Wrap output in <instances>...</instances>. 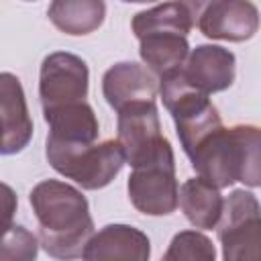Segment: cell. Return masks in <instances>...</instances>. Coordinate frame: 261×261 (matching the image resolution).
Listing matches in <instances>:
<instances>
[{"instance_id": "5b68a950", "label": "cell", "mask_w": 261, "mask_h": 261, "mask_svg": "<svg viewBox=\"0 0 261 261\" xmlns=\"http://www.w3.org/2000/svg\"><path fill=\"white\" fill-rule=\"evenodd\" d=\"M49 165L84 190L106 188L122 169L124 155L118 141L108 139L88 145H55L45 143Z\"/></svg>"}, {"instance_id": "6da1fadb", "label": "cell", "mask_w": 261, "mask_h": 261, "mask_svg": "<svg viewBox=\"0 0 261 261\" xmlns=\"http://www.w3.org/2000/svg\"><path fill=\"white\" fill-rule=\"evenodd\" d=\"M29 202L39 222V245L55 259L82 257L94 234L86 196L61 179H45L31 190Z\"/></svg>"}, {"instance_id": "4fadbf2b", "label": "cell", "mask_w": 261, "mask_h": 261, "mask_svg": "<svg viewBox=\"0 0 261 261\" xmlns=\"http://www.w3.org/2000/svg\"><path fill=\"white\" fill-rule=\"evenodd\" d=\"M102 94L114 110L141 100L157 98V75L141 63L120 61L102 75Z\"/></svg>"}, {"instance_id": "ac0fdd59", "label": "cell", "mask_w": 261, "mask_h": 261, "mask_svg": "<svg viewBox=\"0 0 261 261\" xmlns=\"http://www.w3.org/2000/svg\"><path fill=\"white\" fill-rule=\"evenodd\" d=\"M165 261H214L216 259V249L212 245V241L198 232V230H181L177 232L171 243L169 249L163 255Z\"/></svg>"}, {"instance_id": "7c38bea8", "label": "cell", "mask_w": 261, "mask_h": 261, "mask_svg": "<svg viewBox=\"0 0 261 261\" xmlns=\"http://www.w3.org/2000/svg\"><path fill=\"white\" fill-rule=\"evenodd\" d=\"M234 53L220 45L194 47L179 65L186 82L204 94L222 92L234 82Z\"/></svg>"}, {"instance_id": "5bb4252c", "label": "cell", "mask_w": 261, "mask_h": 261, "mask_svg": "<svg viewBox=\"0 0 261 261\" xmlns=\"http://www.w3.org/2000/svg\"><path fill=\"white\" fill-rule=\"evenodd\" d=\"M82 257L88 261H98V259L147 261L151 257V241L143 230L130 224H106L88 239Z\"/></svg>"}, {"instance_id": "30bf717a", "label": "cell", "mask_w": 261, "mask_h": 261, "mask_svg": "<svg viewBox=\"0 0 261 261\" xmlns=\"http://www.w3.org/2000/svg\"><path fill=\"white\" fill-rule=\"evenodd\" d=\"M194 27L208 39L241 43L251 39L259 29V10L251 0H210Z\"/></svg>"}, {"instance_id": "8fae6325", "label": "cell", "mask_w": 261, "mask_h": 261, "mask_svg": "<svg viewBox=\"0 0 261 261\" xmlns=\"http://www.w3.org/2000/svg\"><path fill=\"white\" fill-rule=\"evenodd\" d=\"M33 139V120L20 80L0 71V155L20 153Z\"/></svg>"}, {"instance_id": "9a60e30c", "label": "cell", "mask_w": 261, "mask_h": 261, "mask_svg": "<svg viewBox=\"0 0 261 261\" xmlns=\"http://www.w3.org/2000/svg\"><path fill=\"white\" fill-rule=\"evenodd\" d=\"M43 116H45V122L49 124L47 143L88 145L98 141L100 124L94 114V108L86 100L45 110Z\"/></svg>"}, {"instance_id": "52a82bcc", "label": "cell", "mask_w": 261, "mask_h": 261, "mask_svg": "<svg viewBox=\"0 0 261 261\" xmlns=\"http://www.w3.org/2000/svg\"><path fill=\"white\" fill-rule=\"evenodd\" d=\"M118 112V145L122 149L124 161L130 167H139L153 161L161 153L169 151L171 145L161 133L159 110L155 100L130 102Z\"/></svg>"}, {"instance_id": "7402d4cb", "label": "cell", "mask_w": 261, "mask_h": 261, "mask_svg": "<svg viewBox=\"0 0 261 261\" xmlns=\"http://www.w3.org/2000/svg\"><path fill=\"white\" fill-rule=\"evenodd\" d=\"M24 2H37V0H24Z\"/></svg>"}, {"instance_id": "2e32d148", "label": "cell", "mask_w": 261, "mask_h": 261, "mask_svg": "<svg viewBox=\"0 0 261 261\" xmlns=\"http://www.w3.org/2000/svg\"><path fill=\"white\" fill-rule=\"evenodd\" d=\"M177 206L188 222L196 228H214L222 212V196L216 186L198 177H190L177 192Z\"/></svg>"}, {"instance_id": "9c48e42d", "label": "cell", "mask_w": 261, "mask_h": 261, "mask_svg": "<svg viewBox=\"0 0 261 261\" xmlns=\"http://www.w3.org/2000/svg\"><path fill=\"white\" fill-rule=\"evenodd\" d=\"M88 84L90 71L82 57L67 51L49 53L43 59L39 71V98L43 112L86 100Z\"/></svg>"}, {"instance_id": "ffe728a7", "label": "cell", "mask_w": 261, "mask_h": 261, "mask_svg": "<svg viewBox=\"0 0 261 261\" xmlns=\"http://www.w3.org/2000/svg\"><path fill=\"white\" fill-rule=\"evenodd\" d=\"M18 208V198L16 192L8 186L0 181V234L12 224V218L16 214Z\"/></svg>"}, {"instance_id": "ba28073f", "label": "cell", "mask_w": 261, "mask_h": 261, "mask_svg": "<svg viewBox=\"0 0 261 261\" xmlns=\"http://www.w3.org/2000/svg\"><path fill=\"white\" fill-rule=\"evenodd\" d=\"M130 204L147 216H167L177 208V179L173 149L161 153L153 161L133 167L126 181Z\"/></svg>"}, {"instance_id": "3957f363", "label": "cell", "mask_w": 261, "mask_h": 261, "mask_svg": "<svg viewBox=\"0 0 261 261\" xmlns=\"http://www.w3.org/2000/svg\"><path fill=\"white\" fill-rule=\"evenodd\" d=\"M130 27L139 39V55L143 63L157 77L179 67L190 53L188 35L192 31V20L177 0L137 12Z\"/></svg>"}, {"instance_id": "44dd1931", "label": "cell", "mask_w": 261, "mask_h": 261, "mask_svg": "<svg viewBox=\"0 0 261 261\" xmlns=\"http://www.w3.org/2000/svg\"><path fill=\"white\" fill-rule=\"evenodd\" d=\"M122 2H133V4H147V2H157V0H122Z\"/></svg>"}, {"instance_id": "7a4b0ae2", "label": "cell", "mask_w": 261, "mask_h": 261, "mask_svg": "<svg viewBox=\"0 0 261 261\" xmlns=\"http://www.w3.org/2000/svg\"><path fill=\"white\" fill-rule=\"evenodd\" d=\"M196 173L218 190L261 184V133L255 124L218 126L188 155Z\"/></svg>"}, {"instance_id": "d6986e66", "label": "cell", "mask_w": 261, "mask_h": 261, "mask_svg": "<svg viewBox=\"0 0 261 261\" xmlns=\"http://www.w3.org/2000/svg\"><path fill=\"white\" fill-rule=\"evenodd\" d=\"M39 253V239L22 224H10L0 234V261H33Z\"/></svg>"}, {"instance_id": "277c9868", "label": "cell", "mask_w": 261, "mask_h": 261, "mask_svg": "<svg viewBox=\"0 0 261 261\" xmlns=\"http://www.w3.org/2000/svg\"><path fill=\"white\" fill-rule=\"evenodd\" d=\"M157 94H161L163 106L173 118L175 133L186 155H190L212 130L222 126L220 114L208 94L190 86L179 67H173L157 77Z\"/></svg>"}, {"instance_id": "e0dca14e", "label": "cell", "mask_w": 261, "mask_h": 261, "mask_svg": "<svg viewBox=\"0 0 261 261\" xmlns=\"http://www.w3.org/2000/svg\"><path fill=\"white\" fill-rule=\"evenodd\" d=\"M55 29L65 35L82 37L94 33L106 16L104 0H51L47 10Z\"/></svg>"}, {"instance_id": "8992f818", "label": "cell", "mask_w": 261, "mask_h": 261, "mask_svg": "<svg viewBox=\"0 0 261 261\" xmlns=\"http://www.w3.org/2000/svg\"><path fill=\"white\" fill-rule=\"evenodd\" d=\"M259 202L247 190H232L222 200V212L216 222L222 257L226 261H247L259 257Z\"/></svg>"}]
</instances>
